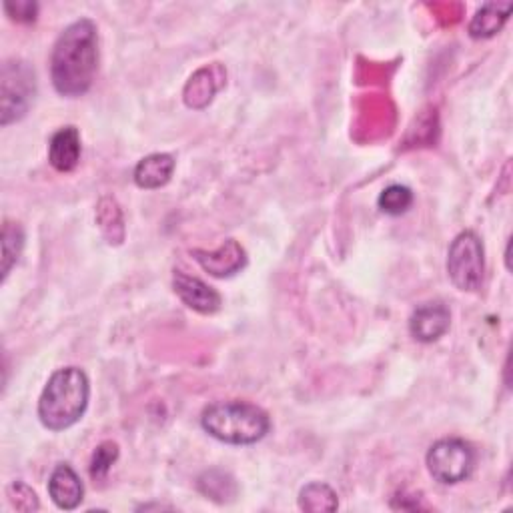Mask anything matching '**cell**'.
Returning <instances> with one entry per match:
<instances>
[{
	"mask_svg": "<svg viewBox=\"0 0 513 513\" xmlns=\"http://www.w3.org/2000/svg\"><path fill=\"white\" fill-rule=\"evenodd\" d=\"M227 73L221 65H209L199 69L187 83L185 91H183V99L185 105L189 109H205L213 97L221 91V87L225 85Z\"/></svg>",
	"mask_w": 513,
	"mask_h": 513,
	"instance_id": "obj_10",
	"label": "cell"
},
{
	"mask_svg": "<svg viewBox=\"0 0 513 513\" xmlns=\"http://www.w3.org/2000/svg\"><path fill=\"white\" fill-rule=\"evenodd\" d=\"M25 249V231L19 223L5 221L3 225V281L11 275Z\"/></svg>",
	"mask_w": 513,
	"mask_h": 513,
	"instance_id": "obj_17",
	"label": "cell"
},
{
	"mask_svg": "<svg viewBox=\"0 0 513 513\" xmlns=\"http://www.w3.org/2000/svg\"><path fill=\"white\" fill-rule=\"evenodd\" d=\"M199 489L213 501L217 503H227L233 501L237 495V485L235 479L219 469L207 471L199 477Z\"/></svg>",
	"mask_w": 513,
	"mask_h": 513,
	"instance_id": "obj_16",
	"label": "cell"
},
{
	"mask_svg": "<svg viewBox=\"0 0 513 513\" xmlns=\"http://www.w3.org/2000/svg\"><path fill=\"white\" fill-rule=\"evenodd\" d=\"M37 93L35 71L25 61H9L3 67V81H0V109H3V125L21 121Z\"/></svg>",
	"mask_w": 513,
	"mask_h": 513,
	"instance_id": "obj_5",
	"label": "cell"
},
{
	"mask_svg": "<svg viewBox=\"0 0 513 513\" xmlns=\"http://www.w3.org/2000/svg\"><path fill=\"white\" fill-rule=\"evenodd\" d=\"M49 161L59 173H71L81 161V135L77 127L59 129L49 145Z\"/></svg>",
	"mask_w": 513,
	"mask_h": 513,
	"instance_id": "obj_12",
	"label": "cell"
},
{
	"mask_svg": "<svg viewBox=\"0 0 513 513\" xmlns=\"http://www.w3.org/2000/svg\"><path fill=\"white\" fill-rule=\"evenodd\" d=\"M173 289L187 307L203 315H211L221 307V295L199 277L177 271L173 277Z\"/></svg>",
	"mask_w": 513,
	"mask_h": 513,
	"instance_id": "obj_9",
	"label": "cell"
},
{
	"mask_svg": "<svg viewBox=\"0 0 513 513\" xmlns=\"http://www.w3.org/2000/svg\"><path fill=\"white\" fill-rule=\"evenodd\" d=\"M9 495H11L13 505H15L17 509H21V511L39 509L37 493H35L29 485H25V483H21V481H17V483H13V485L9 487Z\"/></svg>",
	"mask_w": 513,
	"mask_h": 513,
	"instance_id": "obj_21",
	"label": "cell"
},
{
	"mask_svg": "<svg viewBox=\"0 0 513 513\" xmlns=\"http://www.w3.org/2000/svg\"><path fill=\"white\" fill-rule=\"evenodd\" d=\"M5 11L11 15L13 21H19V23H33L37 19V5L35 3H17V5L7 3Z\"/></svg>",
	"mask_w": 513,
	"mask_h": 513,
	"instance_id": "obj_22",
	"label": "cell"
},
{
	"mask_svg": "<svg viewBox=\"0 0 513 513\" xmlns=\"http://www.w3.org/2000/svg\"><path fill=\"white\" fill-rule=\"evenodd\" d=\"M299 507L303 511H335L339 507L337 493L321 481L307 483L299 493Z\"/></svg>",
	"mask_w": 513,
	"mask_h": 513,
	"instance_id": "obj_15",
	"label": "cell"
},
{
	"mask_svg": "<svg viewBox=\"0 0 513 513\" xmlns=\"http://www.w3.org/2000/svg\"><path fill=\"white\" fill-rule=\"evenodd\" d=\"M49 495L59 509H77L83 503L85 485L69 463H59L49 479Z\"/></svg>",
	"mask_w": 513,
	"mask_h": 513,
	"instance_id": "obj_11",
	"label": "cell"
},
{
	"mask_svg": "<svg viewBox=\"0 0 513 513\" xmlns=\"http://www.w3.org/2000/svg\"><path fill=\"white\" fill-rule=\"evenodd\" d=\"M449 325L451 313L443 301H427L409 317V333L419 343H433L441 339L449 331Z\"/></svg>",
	"mask_w": 513,
	"mask_h": 513,
	"instance_id": "obj_7",
	"label": "cell"
},
{
	"mask_svg": "<svg viewBox=\"0 0 513 513\" xmlns=\"http://www.w3.org/2000/svg\"><path fill=\"white\" fill-rule=\"evenodd\" d=\"M119 457V447L117 443L113 441H105L97 447V451L93 453V459H91V477L95 481H101L107 477V473L111 471L113 463L117 461Z\"/></svg>",
	"mask_w": 513,
	"mask_h": 513,
	"instance_id": "obj_20",
	"label": "cell"
},
{
	"mask_svg": "<svg viewBox=\"0 0 513 513\" xmlns=\"http://www.w3.org/2000/svg\"><path fill=\"white\" fill-rule=\"evenodd\" d=\"M483 243L477 233H459L447 253V275L459 291H477L483 283Z\"/></svg>",
	"mask_w": 513,
	"mask_h": 513,
	"instance_id": "obj_6",
	"label": "cell"
},
{
	"mask_svg": "<svg viewBox=\"0 0 513 513\" xmlns=\"http://www.w3.org/2000/svg\"><path fill=\"white\" fill-rule=\"evenodd\" d=\"M377 205L385 215L399 217V215L407 213L409 207L413 205V193L405 185H389L387 189L381 191Z\"/></svg>",
	"mask_w": 513,
	"mask_h": 513,
	"instance_id": "obj_19",
	"label": "cell"
},
{
	"mask_svg": "<svg viewBox=\"0 0 513 513\" xmlns=\"http://www.w3.org/2000/svg\"><path fill=\"white\" fill-rule=\"evenodd\" d=\"M91 383L83 369L65 367L51 375L39 399L41 423L51 431L73 427L87 411Z\"/></svg>",
	"mask_w": 513,
	"mask_h": 513,
	"instance_id": "obj_2",
	"label": "cell"
},
{
	"mask_svg": "<svg viewBox=\"0 0 513 513\" xmlns=\"http://www.w3.org/2000/svg\"><path fill=\"white\" fill-rule=\"evenodd\" d=\"M103 235L107 237V241L113 243H121L125 237V225H123V215L115 203V199L105 197L99 203V217H97Z\"/></svg>",
	"mask_w": 513,
	"mask_h": 513,
	"instance_id": "obj_18",
	"label": "cell"
},
{
	"mask_svg": "<svg viewBox=\"0 0 513 513\" xmlns=\"http://www.w3.org/2000/svg\"><path fill=\"white\" fill-rule=\"evenodd\" d=\"M99 65V35L91 19L69 25L55 43L51 77L59 95L77 99L93 87Z\"/></svg>",
	"mask_w": 513,
	"mask_h": 513,
	"instance_id": "obj_1",
	"label": "cell"
},
{
	"mask_svg": "<svg viewBox=\"0 0 513 513\" xmlns=\"http://www.w3.org/2000/svg\"><path fill=\"white\" fill-rule=\"evenodd\" d=\"M197 263L213 277L225 279V277H233L237 275L245 265H247V253L245 249L235 241L229 239L225 241L219 249L215 251H201L195 249L193 251Z\"/></svg>",
	"mask_w": 513,
	"mask_h": 513,
	"instance_id": "obj_8",
	"label": "cell"
},
{
	"mask_svg": "<svg viewBox=\"0 0 513 513\" xmlns=\"http://www.w3.org/2000/svg\"><path fill=\"white\" fill-rule=\"evenodd\" d=\"M175 171V159L167 153H155L139 161L135 167V183L141 189H161L165 187Z\"/></svg>",
	"mask_w": 513,
	"mask_h": 513,
	"instance_id": "obj_13",
	"label": "cell"
},
{
	"mask_svg": "<svg viewBox=\"0 0 513 513\" xmlns=\"http://www.w3.org/2000/svg\"><path fill=\"white\" fill-rule=\"evenodd\" d=\"M513 11L511 3H487L483 5L469 23V35L473 39H489L497 35L507 23Z\"/></svg>",
	"mask_w": 513,
	"mask_h": 513,
	"instance_id": "obj_14",
	"label": "cell"
},
{
	"mask_svg": "<svg viewBox=\"0 0 513 513\" xmlns=\"http://www.w3.org/2000/svg\"><path fill=\"white\" fill-rule=\"evenodd\" d=\"M475 449L459 437L435 441L427 451V469L441 485H457L471 477L475 469Z\"/></svg>",
	"mask_w": 513,
	"mask_h": 513,
	"instance_id": "obj_4",
	"label": "cell"
},
{
	"mask_svg": "<svg viewBox=\"0 0 513 513\" xmlns=\"http://www.w3.org/2000/svg\"><path fill=\"white\" fill-rule=\"evenodd\" d=\"M203 429L229 445H253L261 441L269 429V415L247 401L231 399V401H215L205 407L201 415Z\"/></svg>",
	"mask_w": 513,
	"mask_h": 513,
	"instance_id": "obj_3",
	"label": "cell"
}]
</instances>
